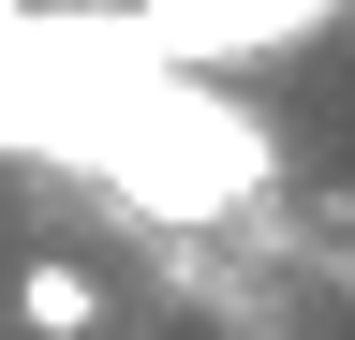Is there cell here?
<instances>
[{"label":"cell","mask_w":355,"mask_h":340,"mask_svg":"<svg viewBox=\"0 0 355 340\" xmlns=\"http://www.w3.org/2000/svg\"><path fill=\"white\" fill-rule=\"evenodd\" d=\"M30 148H74L89 178H119L133 207H163V222H207V207H237L266 178V134H252L237 104H207L178 60H133V74H104V89L44 104Z\"/></svg>","instance_id":"obj_1"},{"label":"cell","mask_w":355,"mask_h":340,"mask_svg":"<svg viewBox=\"0 0 355 340\" xmlns=\"http://www.w3.org/2000/svg\"><path fill=\"white\" fill-rule=\"evenodd\" d=\"M15 325L30 340H89V325H104V281H89L74 251H30V267H15Z\"/></svg>","instance_id":"obj_2"}]
</instances>
